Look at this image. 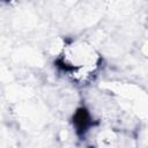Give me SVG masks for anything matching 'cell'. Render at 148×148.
Returning a JSON list of instances; mask_svg holds the SVG:
<instances>
[{
	"mask_svg": "<svg viewBox=\"0 0 148 148\" xmlns=\"http://www.w3.org/2000/svg\"><path fill=\"white\" fill-rule=\"evenodd\" d=\"M102 61V54L90 42L83 38H73L61 44L54 64L68 80L84 84L92 81L98 74Z\"/></svg>",
	"mask_w": 148,
	"mask_h": 148,
	"instance_id": "cell-1",
	"label": "cell"
},
{
	"mask_svg": "<svg viewBox=\"0 0 148 148\" xmlns=\"http://www.w3.org/2000/svg\"><path fill=\"white\" fill-rule=\"evenodd\" d=\"M132 139L112 127L99 130L92 139V148H132Z\"/></svg>",
	"mask_w": 148,
	"mask_h": 148,
	"instance_id": "cell-2",
	"label": "cell"
}]
</instances>
